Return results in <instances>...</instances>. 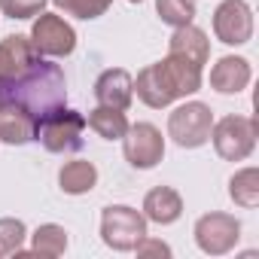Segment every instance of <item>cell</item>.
<instances>
[{"instance_id": "obj_3", "label": "cell", "mask_w": 259, "mask_h": 259, "mask_svg": "<svg viewBox=\"0 0 259 259\" xmlns=\"http://www.w3.org/2000/svg\"><path fill=\"white\" fill-rule=\"evenodd\" d=\"M213 110L201 101H186L168 113V138L180 150H198L210 141Z\"/></svg>"}, {"instance_id": "obj_14", "label": "cell", "mask_w": 259, "mask_h": 259, "mask_svg": "<svg viewBox=\"0 0 259 259\" xmlns=\"http://www.w3.org/2000/svg\"><path fill=\"white\" fill-rule=\"evenodd\" d=\"M250 79H253V67L241 55H223L210 67V89L220 95H238L250 85Z\"/></svg>"}, {"instance_id": "obj_12", "label": "cell", "mask_w": 259, "mask_h": 259, "mask_svg": "<svg viewBox=\"0 0 259 259\" xmlns=\"http://www.w3.org/2000/svg\"><path fill=\"white\" fill-rule=\"evenodd\" d=\"M34 132H37V116L16 101H4V107H0V141L10 147H25L34 141Z\"/></svg>"}, {"instance_id": "obj_17", "label": "cell", "mask_w": 259, "mask_h": 259, "mask_svg": "<svg viewBox=\"0 0 259 259\" xmlns=\"http://www.w3.org/2000/svg\"><path fill=\"white\" fill-rule=\"evenodd\" d=\"M159 64L165 67V73H168V79H171V85H174L177 98L195 95V92L201 89V82H204L201 67H198V64H192V61H186V58H180V55H165Z\"/></svg>"}, {"instance_id": "obj_28", "label": "cell", "mask_w": 259, "mask_h": 259, "mask_svg": "<svg viewBox=\"0 0 259 259\" xmlns=\"http://www.w3.org/2000/svg\"><path fill=\"white\" fill-rule=\"evenodd\" d=\"M0 107H4V92H0Z\"/></svg>"}, {"instance_id": "obj_2", "label": "cell", "mask_w": 259, "mask_h": 259, "mask_svg": "<svg viewBox=\"0 0 259 259\" xmlns=\"http://www.w3.org/2000/svg\"><path fill=\"white\" fill-rule=\"evenodd\" d=\"M82 132H85V116L64 104L37 119L34 141H40L46 153H76L82 147Z\"/></svg>"}, {"instance_id": "obj_16", "label": "cell", "mask_w": 259, "mask_h": 259, "mask_svg": "<svg viewBox=\"0 0 259 259\" xmlns=\"http://www.w3.org/2000/svg\"><path fill=\"white\" fill-rule=\"evenodd\" d=\"M168 55H180L198 67H204L210 61V40L201 28L195 25H183V28H174L171 40H168Z\"/></svg>"}, {"instance_id": "obj_13", "label": "cell", "mask_w": 259, "mask_h": 259, "mask_svg": "<svg viewBox=\"0 0 259 259\" xmlns=\"http://www.w3.org/2000/svg\"><path fill=\"white\" fill-rule=\"evenodd\" d=\"M37 58H43V55L34 49L31 37H25V34L7 37L4 43H0V85L16 79V76H22Z\"/></svg>"}, {"instance_id": "obj_1", "label": "cell", "mask_w": 259, "mask_h": 259, "mask_svg": "<svg viewBox=\"0 0 259 259\" xmlns=\"http://www.w3.org/2000/svg\"><path fill=\"white\" fill-rule=\"evenodd\" d=\"M0 92H4V101H16V104L28 107L40 119L49 110L64 107V101H67V79H64L61 64L37 58L22 76H16V79L0 85Z\"/></svg>"}, {"instance_id": "obj_6", "label": "cell", "mask_w": 259, "mask_h": 259, "mask_svg": "<svg viewBox=\"0 0 259 259\" xmlns=\"http://www.w3.org/2000/svg\"><path fill=\"white\" fill-rule=\"evenodd\" d=\"M195 244L201 253L207 256H226L235 250V244L241 241V220L226 213V210H210L204 217L195 220Z\"/></svg>"}, {"instance_id": "obj_8", "label": "cell", "mask_w": 259, "mask_h": 259, "mask_svg": "<svg viewBox=\"0 0 259 259\" xmlns=\"http://www.w3.org/2000/svg\"><path fill=\"white\" fill-rule=\"evenodd\" d=\"M31 43L43 58H67L76 49V31L58 13H40L31 28Z\"/></svg>"}, {"instance_id": "obj_23", "label": "cell", "mask_w": 259, "mask_h": 259, "mask_svg": "<svg viewBox=\"0 0 259 259\" xmlns=\"http://www.w3.org/2000/svg\"><path fill=\"white\" fill-rule=\"evenodd\" d=\"M55 10L64 13V16H73V19H82V22H92V19H101L113 0H52Z\"/></svg>"}, {"instance_id": "obj_15", "label": "cell", "mask_w": 259, "mask_h": 259, "mask_svg": "<svg viewBox=\"0 0 259 259\" xmlns=\"http://www.w3.org/2000/svg\"><path fill=\"white\" fill-rule=\"evenodd\" d=\"M147 223H156V226H171L183 217V198L174 186H156L144 195V210Z\"/></svg>"}, {"instance_id": "obj_27", "label": "cell", "mask_w": 259, "mask_h": 259, "mask_svg": "<svg viewBox=\"0 0 259 259\" xmlns=\"http://www.w3.org/2000/svg\"><path fill=\"white\" fill-rule=\"evenodd\" d=\"M128 4H144V0H128Z\"/></svg>"}, {"instance_id": "obj_25", "label": "cell", "mask_w": 259, "mask_h": 259, "mask_svg": "<svg viewBox=\"0 0 259 259\" xmlns=\"http://www.w3.org/2000/svg\"><path fill=\"white\" fill-rule=\"evenodd\" d=\"M46 4H49V0H0V13H4L7 19L25 22V19L40 16L46 10Z\"/></svg>"}, {"instance_id": "obj_9", "label": "cell", "mask_w": 259, "mask_h": 259, "mask_svg": "<svg viewBox=\"0 0 259 259\" xmlns=\"http://www.w3.org/2000/svg\"><path fill=\"white\" fill-rule=\"evenodd\" d=\"M213 34L226 46H244L253 37V10L247 0H223L213 10Z\"/></svg>"}, {"instance_id": "obj_7", "label": "cell", "mask_w": 259, "mask_h": 259, "mask_svg": "<svg viewBox=\"0 0 259 259\" xmlns=\"http://www.w3.org/2000/svg\"><path fill=\"white\" fill-rule=\"evenodd\" d=\"M122 153L132 168L150 171L165 159V138L153 122H135L128 125V132L122 138Z\"/></svg>"}, {"instance_id": "obj_18", "label": "cell", "mask_w": 259, "mask_h": 259, "mask_svg": "<svg viewBox=\"0 0 259 259\" xmlns=\"http://www.w3.org/2000/svg\"><path fill=\"white\" fill-rule=\"evenodd\" d=\"M58 186L67 195H85V192H92L98 186V168H95V162H89V159L64 162L61 171H58Z\"/></svg>"}, {"instance_id": "obj_5", "label": "cell", "mask_w": 259, "mask_h": 259, "mask_svg": "<svg viewBox=\"0 0 259 259\" xmlns=\"http://www.w3.org/2000/svg\"><path fill=\"white\" fill-rule=\"evenodd\" d=\"M256 138H259V125L250 116H223L220 122H213L210 128V141L220 159L226 162H244L253 150H256Z\"/></svg>"}, {"instance_id": "obj_10", "label": "cell", "mask_w": 259, "mask_h": 259, "mask_svg": "<svg viewBox=\"0 0 259 259\" xmlns=\"http://www.w3.org/2000/svg\"><path fill=\"white\" fill-rule=\"evenodd\" d=\"M95 98L101 107L128 110L135 101V76L125 67H110L95 79Z\"/></svg>"}, {"instance_id": "obj_26", "label": "cell", "mask_w": 259, "mask_h": 259, "mask_svg": "<svg viewBox=\"0 0 259 259\" xmlns=\"http://www.w3.org/2000/svg\"><path fill=\"white\" fill-rule=\"evenodd\" d=\"M135 253H138V256H171V247H168L165 241H159V238H150V235H144V238L138 241Z\"/></svg>"}, {"instance_id": "obj_20", "label": "cell", "mask_w": 259, "mask_h": 259, "mask_svg": "<svg viewBox=\"0 0 259 259\" xmlns=\"http://www.w3.org/2000/svg\"><path fill=\"white\" fill-rule=\"evenodd\" d=\"M67 244H70V238H67L64 226H58V223H43L31 235V253H37V256H64Z\"/></svg>"}, {"instance_id": "obj_21", "label": "cell", "mask_w": 259, "mask_h": 259, "mask_svg": "<svg viewBox=\"0 0 259 259\" xmlns=\"http://www.w3.org/2000/svg\"><path fill=\"white\" fill-rule=\"evenodd\" d=\"M229 198L238 204V207H247L253 210L259 204V171L256 168H241L232 174L229 180Z\"/></svg>"}, {"instance_id": "obj_4", "label": "cell", "mask_w": 259, "mask_h": 259, "mask_svg": "<svg viewBox=\"0 0 259 259\" xmlns=\"http://www.w3.org/2000/svg\"><path fill=\"white\" fill-rule=\"evenodd\" d=\"M147 235V217L128 204H107L101 210V241L116 253H132Z\"/></svg>"}, {"instance_id": "obj_24", "label": "cell", "mask_w": 259, "mask_h": 259, "mask_svg": "<svg viewBox=\"0 0 259 259\" xmlns=\"http://www.w3.org/2000/svg\"><path fill=\"white\" fill-rule=\"evenodd\" d=\"M156 13L165 25L183 28L195 19V0H156Z\"/></svg>"}, {"instance_id": "obj_19", "label": "cell", "mask_w": 259, "mask_h": 259, "mask_svg": "<svg viewBox=\"0 0 259 259\" xmlns=\"http://www.w3.org/2000/svg\"><path fill=\"white\" fill-rule=\"evenodd\" d=\"M85 125L104 141H122L125 132H128V116L125 110H116V107H95L89 116H85Z\"/></svg>"}, {"instance_id": "obj_22", "label": "cell", "mask_w": 259, "mask_h": 259, "mask_svg": "<svg viewBox=\"0 0 259 259\" xmlns=\"http://www.w3.org/2000/svg\"><path fill=\"white\" fill-rule=\"evenodd\" d=\"M28 226L16 217H0V256H25Z\"/></svg>"}, {"instance_id": "obj_11", "label": "cell", "mask_w": 259, "mask_h": 259, "mask_svg": "<svg viewBox=\"0 0 259 259\" xmlns=\"http://www.w3.org/2000/svg\"><path fill=\"white\" fill-rule=\"evenodd\" d=\"M135 92H138V98H141L147 107H153V110H162V107H171L174 101H180L177 92H174V85H171V79H168V73H165V67H162L159 61H156V64H147V67L138 73Z\"/></svg>"}]
</instances>
